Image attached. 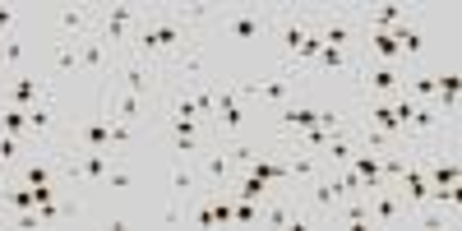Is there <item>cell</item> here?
I'll return each mask as SVG.
<instances>
[{
  "mask_svg": "<svg viewBox=\"0 0 462 231\" xmlns=\"http://www.w3.org/2000/svg\"><path fill=\"white\" fill-rule=\"evenodd\" d=\"M273 19L278 10H259V5H226V10H213V23L226 42L236 47H250V42H263L273 37Z\"/></svg>",
  "mask_w": 462,
  "mask_h": 231,
  "instance_id": "obj_1",
  "label": "cell"
},
{
  "mask_svg": "<svg viewBox=\"0 0 462 231\" xmlns=\"http://www.w3.org/2000/svg\"><path fill=\"white\" fill-rule=\"evenodd\" d=\"M365 204H370V226H411V204L398 195V185L370 189Z\"/></svg>",
  "mask_w": 462,
  "mask_h": 231,
  "instance_id": "obj_2",
  "label": "cell"
},
{
  "mask_svg": "<svg viewBox=\"0 0 462 231\" xmlns=\"http://www.w3.org/2000/svg\"><path fill=\"white\" fill-rule=\"evenodd\" d=\"M152 106H158V102H152V97H134V93H121V88H116V93H106L102 97V116H106V121H121V125H139V121H148V111Z\"/></svg>",
  "mask_w": 462,
  "mask_h": 231,
  "instance_id": "obj_3",
  "label": "cell"
},
{
  "mask_svg": "<svg viewBox=\"0 0 462 231\" xmlns=\"http://www.w3.org/2000/svg\"><path fill=\"white\" fill-rule=\"evenodd\" d=\"M393 32V42H398V56L402 60H426V51H430V28L420 23V14L411 10V19H402L398 28H389Z\"/></svg>",
  "mask_w": 462,
  "mask_h": 231,
  "instance_id": "obj_4",
  "label": "cell"
},
{
  "mask_svg": "<svg viewBox=\"0 0 462 231\" xmlns=\"http://www.w3.org/2000/svg\"><path fill=\"white\" fill-rule=\"evenodd\" d=\"M69 148H93V152H111V121L97 111L88 121H79V130H69Z\"/></svg>",
  "mask_w": 462,
  "mask_h": 231,
  "instance_id": "obj_5",
  "label": "cell"
},
{
  "mask_svg": "<svg viewBox=\"0 0 462 231\" xmlns=\"http://www.w3.org/2000/svg\"><path fill=\"white\" fill-rule=\"evenodd\" d=\"M97 28V10H88V5H60L56 10V37H88Z\"/></svg>",
  "mask_w": 462,
  "mask_h": 231,
  "instance_id": "obj_6",
  "label": "cell"
},
{
  "mask_svg": "<svg viewBox=\"0 0 462 231\" xmlns=\"http://www.w3.org/2000/svg\"><path fill=\"white\" fill-rule=\"evenodd\" d=\"M167 185H171V195H176L180 204H189L195 195H204V185H199V171L189 167V162H180V158H176V167H171Z\"/></svg>",
  "mask_w": 462,
  "mask_h": 231,
  "instance_id": "obj_7",
  "label": "cell"
},
{
  "mask_svg": "<svg viewBox=\"0 0 462 231\" xmlns=\"http://www.w3.org/2000/svg\"><path fill=\"white\" fill-rule=\"evenodd\" d=\"M42 93H51V84L37 79V74H14L10 79V106H32Z\"/></svg>",
  "mask_w": 462,
  "mask_h": 231,
  "instance_id": "obj_8",
  "label": "cell"
},
{
  "mask_svg": "<svg viewBox=\"0 0 462 231\" xmlns=\"http://www.w3.org/2000/svg\"><path fill=\"white\" fill-rule=\"evenodd\" d=\"M51 69L60 74V79L79 69V42H74V37H56L51 42Z\"/></svg>",
  "mask_w": 462,
  "mask_h": 231,
  "instance_id": "obj_9",
  "label": "cell"
},
{
  "mask_svg": "<svg viewBox=\"0 0 462 231\" xmlns=\"http://www.w3.org/2000/svg\"><path fill=\"white\" fill-rule=\"evenodd\" d=\"M0 134H14V139H28V111L23 106H0Z\"/></svg>",
  "mask_w": 462,
  "mask_h": 231,
  "instance_id": "obj_10",
  "label": "cell"
},
{
  "mask_svg": "<svg viewBox=\"0 0 462 231\" xmlns=\"http://www.w3.org/2000/svg\"><path fill=\"white\" fill-rule=\"evenodd\" d=\"M319 69H356V51H342V47H324L315 56Z\"/></svg>",
  "mask_w": 462,
  "mask_h": 231,
  "instance_id": "obj_11",
  "label": "cell"
},
{
  "mask_svg": "<svg viewBox=\"0 0 462 231\" xmlns=\"http://www.w3.org/2000/svg\"><path fill=\"white\" fill-rule=\"evenodd\" d=\"M102 189H116V195H125V189H134V171H125V167H106V176H102Z\"/></svg>",
  "mask_w": 462,
  "mask_h": 231,
  "instance_id": "obj_12",
  "label": "cell"
},
{
  "mask_svg": "<svg viewBox=\"0 0 462 231\" xmlns=\"http://www.w3.org/2000/svg\"><path fill=\"white\" fill-rule=\"evenodd\" d=\"M19 152H23V139L0 134V171H14L19 167Z\"/></svg>",
  "mask_w": 462,
  "mask_h": 231,
  "instance_id": "obj_13",
  "label": "cell"
},
{
  "mask_svg": "<svg viewBox=\"0 0 462 231\" xmlns=\"http://www.w3.org/2000/svg\"><path fill=\"white\" fill-rule=\"evenodd\" d=\"M0 51H5V65H10V69H19V65H23V37H19V32L0 37Z\"/></svg>",
  "mask_w": 462,
  "mask_h": 231,
  "instance_id": "obj_14",
  "label": "cell"
},
{
  "mask_svg": "<svg viewBox=\"0 0 462 231\" xmlns=\"http://www.w3.org/2000/svg\"><path fill=\"white\" fill-rule=\"evenodd\" d=\"M10 32H14V10L0 5V37H10Z\"/></svg>",
  "mask_w": 462,
  "mask_h": 231,
  "instance_id": "obj_15",
  "label": "cell"
},
{
  "mask_svg": "<svg viewBox=\"0 0 462 231\" xmlns=\"http://www.w3.org/2000/svg\"><path fill=\"white\" fill-rule=\"evenodd\" d=\"M0 65H5V51H0Z\"/></svg>",
  "mask_w": 462,
  "mask_h": 231,
  "instance_id": "obj_16",
  "label": "cell"
},
{
  "mask_svg": "<svg viewBox=\"0 0 462 231\" xmlns=\"http://www.w3.org/2000/svg\"><path fill=\"white\" fill-rule=\"evenodd\" d=\"M0 180H5V176H0Z\"/></svg>",
  "mask_w": 462,
  "mask_h": 231,
  "instance_id": "obj_17",
  "label": "cell"
}]
</instances>
